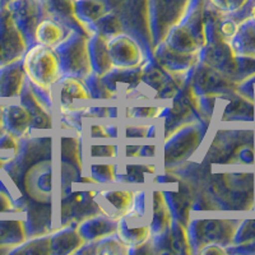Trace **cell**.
I'll return each instance as SVG.
<instances>
[{"mask_svg":"<svg viewBox=\"0 0 255 255\" xmlns=\"http://www.w3.org/2000/svg\"><path fill=\"white\" fill-rule=\"evenodd\" d=\"M22 64L28 81L37 87L50 88L59 79L60 63L51 47L44 45L31 47Z\"/></svg>","mask_w":255,"mask_h":255,"instance_id":"cell-1","label":"cell"},{"mask_svg":"<svg viewBox=\"0 0 255 255\" xmlns=\"http://www.w3.org/2000/svg\"><path fill=\"white\" fill-rule=\"evenodd\" d=\"M23 47L12 14L3 5L0 8V67L17 61Z\"/></svg>","mask_w":255,"mask_h":255,"instance_id":"cell-2","label":"cell"},{"mask_svg":"<svg viewBox=\"0 0 255 255\" xmlns=\"http://www.w3.org/2000/svg\"><path fill=\"white\" fill-rule=\"evenodd\" d=\"M106 45H108L109 59L118 67H135L142 60L139 46L129 36H118Z\"/></svg>","mask_w":255,"mask_h":255,"instance_id":"cell-3","label":"cell"},{"mask_svg":"<svg viewBox=\"0 0 255 255\" xmlns=\"http://www.w3.org/2000/svg\"><path fill=\"white\" fill-rule=\"evenodd\" d=\"M135 203L131 191H102L96 195V204L108 217L120 220L130 211Z\"/></svg>","mask_w":255,"mask_h":255,"instance_id":"cell-4","label":"cell"},{"mask_svg":"<svg viewBox=\"0 0 255 255\" xmlns=\"http://www.w3.org/2000/svg\"><path fill=\"white\" fill-rule=\"evenodd\" d=\"M26 73L19 60L0 67V97H15L23 90Z\"/></svg>","mask_w":255,"mask_h":255,"instance_id":"cell-5","label":"cell"},{"mask_svg":"<svg viewBox=\"0 0 255 255\" xmlns=\"http://www.w3.org/2000/svg\"><path fill=\"white\" fill-rule=\"evenodd\" d=\"M5 130L15 138L23 135L29 127L31 114L23 105H9L3 106Z\"/></svg>","mask_w":255,"mask_h":255,"instance_id":"cell-6","label":"cell"},{"mask_svg":"<svg viewBox=\"0 0 255 255\" xmlns=\"http://www.w3.org/2000/svg\"><path fill=\"white\" fill-rule=\"evenodd\" d=\"M65 37V29L51 19L41 20L35 28V40L38 45L47 47L58 46Z\"/></svg>","mask_w":255,"mask_h":255,"instance_id":"cell-7","label":"cell"},{"mask_svg":"<svg viewBox=\"0 0 255 255\" xmlns=\"http://www.w3.org/2000/svg\"><path fill=\"white\" fill-rule=\"evenodd\" d=\"M230 45L234 49L239 50L238 52H240L241 55H249L255 58V24L247 18L240 20L238 35Z\"/></svg>","mask_w":255,"mask_h":255,"instance_id":"cell-8","label":"cell"},{"mask_svg":"<svg viewBox=\"0 0 255 255\" xmlns=\"http://www.w3.org/2000/svg\"><path fill=\"white\" fill-rule=\"evenodd\" d=\"M74 13L81 22H96L108 14V4L104 0H76Z\"/></svg>","mask_w":255,"mask_h":255,"instance_id":"cell-9","label":"cell"},{"mask_svg":"<svg viewBox=\"0 0 255 255\" xmlns=\"http://www.w3.org/2000/svg\"><path fill=\"white\" fill-rule=\"evenodd\" d=\"M91 96L77 79L67 78L60 84V101L64 106H72L76 100H88Z\"/></svg>","mask_w":255,"mask_h":255,"instance_id":"cell-10","label":"cell"},{"mask_svg":"<svg viewBox=\"0 0 255 255\" xmlns=\"http://www.w3.org/2000/svg\"><path fill=\"white\" fill-rule=\"evenodd\" d=\"M213 10L222 15H238L247 10L252 0H207Z\"/></svg>","mask_w":255,"mask_h":255,"instance_id":"cell-11","label":"cell"},{"mask_svg":"<svg viewBox=\"0 0 255 255\" xmlns=\"http://www.w3.org/2000/svg\"><path fill=\"white\" fill-rule=\"evenodd\" d=\"M234 243H255V221H244L243 225L239 226V231L235 234Z\"/></svg>","mask_w":255,"mask_h":255,"instance_id":"cell-12","label":"cell"},{"mask_svg":"<svg viewBox=\"0 0 255 255\" xmlns=\"http://www.w3.org/2000/svg\"><path fill=\"white\" fill-rule=\"evenodd\" d=\"M241 88H243L244 97L255 105V74L247 78V82L241 84Z\"/></svg>","mask_w":255,"mask_h":255,"instance_id":"cell-13","label":"cell"},{"mask_svg":"<svg viewBox=\"0 0 255 255\" xmlns=\"http://www.w3.org/2000/svg\"><path fill=\"white\" fill-rule=\"evenodd\" d=\"M204 249L200 250V253L203 254H226L227 250L225 249V245H221V244L212 243L208 245H204Z\"/></svg>","mask_w":255,"mask_h":255,"instance_id":"cell-14","label":"cell"},{"mask_svg":"<svg viewBox=\"0 0 255 255\" xmlns=\"http://www.w3.org/2000/svg\"><path fill=\"white\" fill-rule=\"evenodd\" d=\"M5 124H4V114H3V106L0 105V136L5 133Z\"/></svg>","mask_w":255,"mask_h":255,"instance_id":"cell-15","label":"cell"},{"mask_svg":"<svg viewBox=\"0 0 255 255\" xmlns=\"http://www.w3.org/2000/svg\"><path fill=\"white\" fill-rule=\"evenodd\" d=\"M4 5V0H0V8Z\"/></svg>","mask_w":255,"mask_h":255,"instance_id":"cell-16","label":"cell"},{"mask_svg":"<svg viewBox=\"0 0 255 255\" xmlns=\"http://www.w3.org/2000/svg\"><path fill=\"white\" fill-rule=\"evenodd\" d=\"M8 1H10V0H4V4H5V3H8Z\"/></svg>","mask_w":255,"mask_h":255,"instance_id":"cell-17","label":"cell"}]
</instances>
